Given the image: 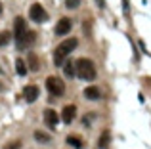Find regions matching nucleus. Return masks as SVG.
I'll return each mask as SVG.
<instances>
[{
  "mask_svg": "<svg viewBox=\"0 0 151 149\" xmlns=\"http://www.w3.org/2000/svg\"><path fill=\"white\" fill-rule=\"evenodd\" d=\"M77 46H78L77 38H65L63 42H59V46L55 48V52H54V63H55V67H63L65 57L69 56Z\"/></svg>",
  "mask_w": 151,
  "mask_h": 149,
  "instance_id": "f257e3e1",
  "label": "nucleus"
},
{
  "mask_svg": "<svg viewBox=\"0 0 151 149\" xmlns=\"http://www.w3.org/2000/svg\"><path fill=\"white\" fill-rule=\"evenodd\" d=\"M75 77H78L81 80H94L96 78V67L90 59L81 57L75 61Z\"/></svg>",
  "mask_w": 151,
  "mask_h": 149,
  "instance_id": "f03ea898",
  "label": "nucleus"
},
{
  "mask_svg": "<svg viewBox=\"0 0 151 149\" xmlns=\"http://www.w3.org/2000/svg\"><path fill=\"white\" fill-rule=\"evenodd\" d=\"M46 90L55 97L63 96V92H65V82H63L61 78H58V77H48L46 78Z\"/></svg>",
  "mask_w": 151,
  "mask_h": 149,
  "instance_id": "7ed1b4c3",
  "label": "nucleus"
},
{
  "mask_svg": "<svg viewBox=\"0 0 151 149\" xmlns=\"http://www.w3.org/2000/svg\"><path fill=\"white\" fill-rule=\"evenodd\" d=\"M29 17L33 19L35 23H42V21H46V11H44V8L40 6V4H33L31 6V10H29Z\"/></svg>",
  "mask_w": 151,
  "mask_h": 149,
  "instance_id": "20e7f679",
  "label": "nucleus"
},
{
  "mask_svg": "<svg viewBox=\"0 0 151 149\" xmlns=\"http://www.w3.org/2000/svg\"><path fill=\"white\" fill-rule=\"evenodd\" d=\"M71 29H73V21H71L69 17H61L58 21V25H55V34H58V37H63V34H67Z\"/></svg>",
  "mask_w": 151,
  "mask_h": 149,
  "instance_id": "39448f33",
  "label": "nucleus"
},
{
  "mask_svg": "<svg viewBox=\"0 0 151 149\" xmlns=\"http://www.w3.org/2000/svg\"><path fill=\"white\" fill-rule=\"evenodd\" d=\"M40 96V90H38V86L35 84H29L23 88V97H25L29 103H33V101H37V97Z\"/></svg>",
  "mask_w": 151,
  "mask_h": 149,
  "instance_id": "423d86ee",
  "label": "nucleus"
},
{
  "mask_svg": "<svg viewBox=\"0 0 151 149\" xmlns=\"http://www.w3.org/2000/svg\"><path fill=\"white\" fill-rule=\"evenodd\" d=\"M75 117H77V107L75 105H65L61 111V120L65 124H71L75 120Z\"/></svg>",
  "mask_w": 151,
  "mask_h": 149,
  "instance_id": "0eeeda50",
  "label": "nucleus"
},
{
  "mask_svg": "<svg viewBox=\"0 0 151 149\" xmlns=\"http://www.w3.org/2000/svg\"><path fill=\"white\" fill-rule=\"evenodd\" d=\"M44 122H46V126L55 128L58 122H59V115L54 111V109H44Z\"/></svg>",
  "mask_w": 151,
  "mask_h": 149,
  "instance_id": "6e6552de",
  "label": "nucleus"
},
{
  "mask_svg": "<svg viewBox=\"0 0 151 149\" xmlns=\"http://www.w3.org/2000/svg\"><path fill=\"white\" fill-rule=\"evenodd\" d=\"M27 27H25V19L23 17H17L15 19V25H14V40H19V38L25 34Z\"/></svg>",
  "mask_w": 151,
  "mask_h": 149,
  "instance_id": "1a4fd4ad",
  "label": "nucleus"
},
{
  "mask_svg": "<svg viewBox=\"0 0 151 149\" xmlns=\"http://www.w3.org/2000/svg\"><path fill=\"white\" fill-rule=\"evenodd\" d=\"M84 97H86V100L96 101V100H100V97H101V90L98 88V86H88V88L84 90Z\"/></svg>",
  "mask_w": 151,
  "mask_h": 149,
  "instance_id": "9d476101",
  "label": "nucleus"
},
{
  "mask_svg": "<svg viewBox=\"0 0 151 149\" xmlns=\"http://www.w3.org/2000/svg\"><path fill=\"white\" fill-rule=\"evenodd\" d=\"M27 69H31V71H38V69H40L38 57L35 56L33 52H29V57H27Z\"/></svg>",
  "mask_w": 151,
  "mask_h": 149,
  "instance_id": "9b49d317",
  "label": "nucleus"
},
{
  "mask_svg": "<svg viewBox=\"0 0 151 149\" xmlns=\"http://www.w3.org/2000/svg\"><path fill=\"white\" fill-rule=\"evenodd\" d=\"M67 143H69L71 147H75V149H82L84 147V143H82V138L81 136H67Z\"/></svg>",
  "mask_w": 151,
  "mask_h": 149,
  "instance_id": "f8f14e48",
  "label": "nucleus"
},
{
  "mask_svg": "<svg viewBox=\"0 0 151 149\" xmlns=\"http://www.w3.org/2000/svg\"><path fill=\"white\" fill-rule=\"evenodd\" d=\"M35 140H37L38 143H48V142H52V136L46 134V132H42V130H37L35 132Z\"/></svg>",
  "mask_w": 151,
  "mask_h": 149,
  "instance_id": "ddd939ff",
  "label": "nucleus"
},
{
  "mask_svg": "<svg viewBox=\"0 0 151 149\" xmlns=\"http://www.w3.org/2000/svg\"><path fill=\"white\" fill-rule=\"evenodd\" d=\"M15 71H17V74L25 77L27 71H29V69H27V63H25L23 59H15Z\"/></svg>",
  "mask_w": 151,
  "mask_h": 149,
  "instance_id": "4468645a",
  "label": "nucleus"
},
{
  "mask_svg": "<svg viewBox=\"0 0 151 149\" xmlns=\"http://www.w3.org/2000/svg\"><path fill=\"white\" fill-rule=\"evenodd\" d=\"M109 140H111L109 132H101V136H100V142H98V147H100V149L107 147V145H109Z\"/></svg>",
  "mask_w": 151,
  "mask_h": 149,
  "instance_id": "2eb2a0df",
  "label": "nucleus"
},
{
  "mask_svg": "<svg viewBox=\"0 0 151 149\" xmlns=\"http://www.w3.org/2000/svg\"><path fill=\"white\" fill-rule=\"evenodd\" d=\"M63 69H65V74H67V77H75V61L65 63V65H63Z\"/></svg>",
  "mask_w": 151,
  "mask_h": 149,
  "instance_id": "dca6fc26",
  "label": "nucleus"
},
{
  "mask_svg": "<svg viewBox=\"0 0 151 149\" xmlns=\"http://www.w3.org/2000/svg\"><path fill=\"white\" fill-rule=\"evenodd\" d=\"M10 40H12V33H8V31L0 33V46H6Z\"/></svg>",
  "mask_w": 151,
  "mask_h": 149,
  "instance_id": "f3484780",
  "label": "nucleus"
},
{
  "mask_svg": "<svg viewBox=\"0 0 151 149\" xmlns=\"http://www.w3.org/2000/svg\"><path fill=\"white\" fill-rule=\"evenodd\" d=\"M2 149H21V142L19 140H14V142H8Z\"/></svg>",
  "mask_w": 151,
  "mask_h": 149,
  "instance_id": "a211bd4d",
  "label": "nucleus"
},
{
  "mask_svg": "<svg viewBox=\"0 0 151 149\" xmlns=\"http://www.w3.org/2000/svg\"><path fill=\"white\" fill-rule=\"evenodd\" d=\"M65 6L69 8V10H75V8L81 6V0H65Z\"/></svg>",
  "mask_w": 151,
  "mask_h": 149,
  "instance_id": "6ab92c4d",
  "label": "nucleus"
},
{
  "mask_svg": "<svg viewBox=\"0 0 151 149\" xmlns=\"http://www.w3.org/2000/svg\"><path fill=\"white\" fill-rule=\"evenodd\" d=\"M124 2V15H128V0H122Z\"/></svg>",
  "mask_w": 151,
  "mask_h": 149,
  "instance_id": "aec40b11",
  "label": "nucleus"
},
{
  "mask_svg": "<svg viewBox=\"0 0 151 149\" xmlns=\"http://www.w3.org/2000/svg\"><path fill=\"white\" fill-rule=\"evenodd\" d=\"M0 11H2V4H0Z\"/></svg>",
  "mask_w": 151,
  "mask_h": 149,
  "instance_id": "412c9836",
  "label": "nucleus"
}]
</instances>
